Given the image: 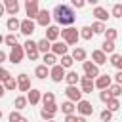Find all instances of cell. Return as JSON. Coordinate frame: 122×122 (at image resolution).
Wrapping results in <instances>:
<instances>
[{
	"label": "cell",
	"mask_w": 122,
	"mask_h": 122,
	"mask_svg": "<svg viewBox=\"0 0 122 122\" xmlns=\"http://www.w3.org/2000/svg\"><path fill=\"white\" fill-rule=\"evenodd\" d=\"M51 17L55 19L57 25H61L63 29L65 27H72L76 15H74V10L69 6V4H57L53 10H51Z\"/></svg>",
	"instance_id": "cell-1"
},
{
	"label": "cell",
	"mask_w": 122,
	"mask_h": 122,
	"mask_svg": "<svg viewBox=\"0 0 122 122\" xmlns=\"http://www.w3.org/2000/svg\"><path fill=\"white\" fill-rule=\"evenodd\" d=\"M59 36H61V40H63L67 46H74V48H76V44H78V40H80V32H78V29H74V27H65V29H61V30H59Z\"/></svg>",
	"instance_id": "cell-2"
},
{
	"label": "cell",
	"mask_w": 122,
	"mask_h": 122,
	"mask_svg": "<svg viewBox=\"0 0 122 122\" xmlns=\"http://www.w3.org/2000/svg\"><path fill=\"white\" fill-rule=\"evenodd\" d=\"M23 50H25V55L29 57V61H36V59L40 57V51H38V48H36V42L30 40V38L23 44Z\"/></svg>",
	"instance_id": "cell-3"
},
{
	"label": "cell",
	"mask_w": 122,
	"mask_h": 122,
	"mask_svg": "<svg viewBox=\"0 0 122 122\" xmlns=\"http://www.w3.org/2000/svg\"><path fill=\"white\" fill-rule=\"evenodd\" d=\"M38 11H40L38 0H27V2H25V13H27V19H30V21H36V17H38Z\"/></svg>",
	"instance_id": "cell-4"
},
{
	"label": "cell",
	"mask_w": 122,
	"mask_h": 122,
	"mask_svg": "<svg viewBox=\"0 0 122 122\" xmlns=\"http://www.w3.org/2000/svg\"><path fill=\"white\" fill-rule=\"evenodd\" d=\"M23 57H25V50H23L21 44H17L15 48H11L10 53H8V61L13 63V65H19V63L23 61Z\"/></svg>",
	"instance_id": "cell-5"
},
{
	"label": "cell",
	"mask_w": 122,
	"mask_h": 122,
	"mask_svg": "<svg viewBox=\"0 0 122 122\" xmlns=\"http://www.w3.org/2000/svg\"><path fill=\"white\" fill-rule=\"evenodd\" d=\"M65 95H67V101H72L74 105L78 103V101H82V92H80V88L78 86H67L65 88Z\"/></svg>",
	"instance_id": "cell-6"
},
{
	"label": "cell",
	"mask_w": 122,
	"mask_h": 122,
	"mask_svg": "<svg viewBox=\"0 0 122 122\" xmlns=\"http://www.w3.org/2000/svg\"><path fill=\"white\" fill-rule=\"evenodd\" d=\"M76 112H78V116H92L93 114V105L88 101V99H82V101H78L76 103Z\"/></svg>",
	"instance_id": "cell-7"
},
{
	"label": "cell",
	"mask_w": 122,
	"mask_h": 122,
	"mask_svg": "<svg viewBox=\"0 0 122 122\" xmlns=\"http://www.w3.org/2000/svg\"><path fill=\"white\" fill-rule=\"evenodd\" d=\"M82 69H84V74H86V76H90L92 80H95V78L101 74V72H99V67H97V65H93L92 61H84V63H82Z\"/></svg>",
	"instance_id": "cell-8"
},
{
	"label": "cell",
	"mask_w": 122,
	"mask_h": 122,
	"mask_svg": "<svg viewBox=\"0 0 122 122\" xmlns=\"http://www.w3.org/2000/svg\"><path fill=\"white\" fill-rule=\"evenodd\" d=\"M65 74H67V71H65L59 63H57L55 67H51V69H50V78H51L53 82H57V84H59L61 80H65Z\"/></svg>",
	"instance_id": "cell-9"
},
{
	"label": "cell",
	"mask_w": 122,
	"mask_h": 122,
	"mask_svg": "<svg viewBox=\"0 0 122 122\" xmlns=\"http://www.w3.org/2000/svg\"><path fill=\"white\" fill-rule=\"evenodd\" d=\"M92 15L95 17V21H99V23H105V21H109L111 19V13L103 8V6H95L93 8V11H92Z\"/></svg>",
	"instance_id": "cell-10"
},
{
	"label": "cell",
	"mask_w": 122,
	"mask_h": 122,
	"mask_svg": "<svg viewBox=\"0 0 122 122\" xmlns=\"http://www.w3.org/2000/svg\"><path fill=\"white\" fill-rule=\"evenodd\" d=\"M50 21H51V11L50 10H40L38 11V17H36V25H40V27H50Z\"/></svg>",
	"instance_id": "cell-11"
},
{
	"label": "cell",
	"mask_w": 122,
	"mask_h": 122,
	"mask_svg": "<svg viewBox=\"0 0 122 122\" xmlns=\"http://www.w3.org/2000/svg\"><path fill=\"white\" fill-rule=\"evenodd\" d=\"M93 84H95V88H97V90H101V92H103V90H109V86L112 84V78H111L109 74H99V76L93 80Z\"/></svg>",
	"instance_id": "cell-12"
},
{
	"label": "cell",
	"mask_w": 122,
	"mask_h": 122,
	"mask_svg": "<svg viewBox=\"0 0 122 122\" xmlns=\"http://www.w3.org/2000/svg\"><path fill=\"white\" fill-rule=\"evenodd\" d=\"M78 84H80V92H82V93H92V92L95 90L93 80H92L90 76H86V74L80 76V82H78Z\"/></svg>",
	"instance_id": "cell-13"
},
{
	"label": "cell",
	"mask_w": 122,
	"mask_h": 122,
	"mask_svg": "<svg viewBox=\"0 0 122 122\" xmlns=\"http://www.w3.org/2000/svg\"><path fill=\"white\" fill-rule=\"evenodd\" d=\"M50 51H51L55 57H59V55L63 57V55H67V51H69V46H67L63 40H61V42L57 40V42H53V44H51V50H50Z\"/></svg>",
	"instance_id": "cell-14"
},
{
	"label": "cell",
	"mask_w": 122,
	"mask_h": 122,
	"mask_svg": "<svg viewBox=\"0 0 122 122\" xmlns=\"http://www.w3.org/2000/svg\"><path fill=\"white\" fill-rule=\"evenodd\" d=\"M32 86H30V76L29 74H25V72H21L19 76H17V90L19 92H29Z\"/></svg>",
	"instance_id": "cell-15"
},
{
	"label": "cell",
	"mask_w": 122,
	"mask_h": 122,
	"mask_svg": "<svg viewBox=\"0 0 122 122\" xmlns=\"http://www.w3.org/2000/svg\"><path fill=\"white\" fill-rule=\"evenodd\" d=\"M34 29H36V23H34V21H30V19H23V21H21V25H19L21 34H25V36H30V34L34 32Z\"/></svg>",
	"instance_id": "cell-16"
},
{
	"label": "cell",
	"mask_w": 122,
	"mask_h": 122,
	"mask_svg": "<svg viewBox=\"0 0 122 122\" xmlns=\"http://www.w3.org/2000/svg\"><path fill=\"white\" fill-rule=\"evenodd\" d=\"M48 42H57V38H59V27L57 25H50L48 29H46V36H44Z\"/></svg>",
	"instance_id": "cell-17"
},
{
	"label": "cell",
	"mask_w": 122,
	"mask_h": 122,
	"mask_svg": "<svg viewBox=\"0 0 122 122\" xmlns=\"http://www.w3.org/2000/svg\"><path fill=\"white\" fill-rule=\"evenodd\" d=\"M40 99H42V92H40V90L30 88V90L27 92V101H29L30 105H38V103H40Z\"/></svg>",
	"instance_id": "cell-18"
},
{
	"label": "cell",
	"mask_w": 122,
	"mask_h": 122,
	"mask_svg": "<svg viewBox=\"0 0 122 122\" xmlns=\"http://www.w3.org/2000/svg\"><path fill=\"white\" fill-rule=\"evenodd\" d=\"M4 8H6V13H10L11 17H15L17 11H19V2L17 0H6L4 2Z\"/></svg>",
	"instance_id": "cell-19"
},
{
	"label": "cell",
	"mask_w": 122,
	"mask_h": 122,
	"mask_svg": "<svg viewBox=\"0 0 122 122\" xmlns=\"http://www.w3.org/2000/svg\"><path fill=\"white\" fill-rule=\"evenodd\" d=\"M92 63L97 65V67H99V65H105V63H107V55H105L101 50H93V51H92Z\"/></svg>",
	"instance_id": "cell-20"
},
{
	"label": "cell",
	"mask_w": 122,
	"mask_h": 122,
	"mask_svg": "<svg viewBox=\"0 0 122 122\" xmlns=\"http://www.w3.org/2000/svg\"><path fill=\"white\" fill-rule=\"evenodd\" d=\"M71 57L74 59V61H86V57H88V51L84 50V48H80V46H76L74 50H72V53H71Z\"/></svg>",
	"instance_id": "cell-21"
},
{
	"label": "cell",
	"mask_w": 122,
	"mask_h": 122,
	"mask_svg": "<svg viewBox=\"0 0 122 122\" xmlns=\"http://www.w3.org/2000/svg\"><path fill=\"white\" fill-rule=\"evenodd\" d=\"M65 82H67V86H76V84L80 82L78 72H76V71H67V74H65Z\"/></svg>",
	"instance_id": "cell-22"
},
{
	"label": "cell",
	"mask_w": 122,
	"mask_h": 122,
	"mask_svg": "<svg viewBox=\"0 0 122 122\" xmlns=\"http://www.w3.org/2000/svg\"><path fill=\"white\" fill-rule=\"evenodd\" d=\"M36 48H38V51H40L42 55H46V53H50V50H51V42H48L46 38H40V40L36 42Z\"/></svg>",
	"instance_id": "cell-23"
},
{
	"label": "cell",
	"mask_w": 122,
	"mask_h": 122,
	"mask_svg": "<svg viewBox=\"0 0 122 122\" xmlns=\"http://www.w3.org/2000/svg\"><path fill=\"white\" fill-rule=\"evenodd\" d=\"M34 76H36L38 80H46V78L50 76V69H48L46 65H38V67L34 69Z\"/></svg>",
	"instance_id": "cell-24"
},
{
	"label": "cell",
	"mask_w": 122,
	"mask_h": 122,
	"mask_svg": "<svg viewBox=\"0 0 122 122\" xmlns=\"http://www.w3.org/2000/svg\"><path fill=\"white\" fill-rule=\"evenodd\" d=\"M61 112H63L65 116L74 114V112H76V105H74L72 101H63V103H61Z\"/></svg>",
	"instance_id": "cell-25"
},
{
	"label": "cell",
	"mask_w": 122,
	"mask_h": 122,
	"mask_svg": "<svg viewBox=\"0 0 122 122\" xmlns=\"http://www.w3.org/2000/svg\"><path fill=\"white\" fill-rule=\"evenodd\" d=\"M42 61H44L42 65H46L48 69H51V67H55V65H57V57H55L51 51H50V53H46V55H42Z\"/></svg>",
	"instance_id": "cell-26"
},
{
	"label": "cell",
	"mask_w": 122,
	"mask_h": 122,
	"mask_svg": "<svg viewBox=\"0 0 122 122\" xmlns=\"http://www.w3.org/2000/svg\"><path fill=\"white\" fill-rule=\"evenodd\" d=\"M19 25H21V21L17 17H10L6 21V27H8V30H11V34H15V30H19Z\"/></svg>",
	"instance_id": "cell-27"
},
{
	"label": "cell",
	"mask_w": 122,
	"mask_h": 122,
	"mask_svg": "<svg viewBox=\"0 0 122 122\" xmlns=\"http://www.w3.org/2000/svg\"><path fill=\"white\" fill-rule=\"evenodd\" d=\"M40 101H42V105H44V107H50V105H53V103H55V95H53L51 92H44Z\"/></svg>",
	"instance_id": "cell-28"
},
{
	"label": "cell",
	"mask_w": 122,
	"mask_h": 122,
	"mask_svg": "<svg viewBox=\"0 0 122 122\" xmlns=\"http://www.w3.org/2000/svg\"><path fill=\"white\" fill-rule=\"evenodd\" d=\"M27 95H17L15 99H13V107H15V111H21V109H25L27 107Z\"/></svg>",
	"instance_id": "cell-29"
},
{
	"label": "cell",
	"mask_w": 122,
	"mask_h": 122,
	"mask_svg": "<svg viewBox=\"0 0 122 122\" xmlns=\"http://www.w3.org/2000/svg\"><path fill=\"white\" fill-rule=\"evenodd\" d=\"M78 32H80V38H84V40H92V38H93V30H92V27H90V25H86V27L78 29Z\"/></svg>",
	"instance_id": "cell-30"
},
{
	"label": "cell",
	"mask_w": 122,
	"mask_h": 122,
	"mask_svg": "<svg viewBox=\"0 0 122 122\" xmlns=\"http://www.w3.org/2000/svg\"><path fill=\"white\" fill-rule=\"evenodd\" d=\"M107 111H111V112H116L118 109H120V99H116V97H111L107 103Z\"/></svg>",
	"instance_id": "cell-31"
},
{
	"label": "cell",
	"mask_w": 122,
	"mask_h": 122,
	"mask_svg": "<svg viewBox=\"0 0 122 122\" xmlns=\"http://www.w3.org/2000/svg\"><path fill=\"white\" fill-rule=\"evenodd\" d=\"M99 50H101L105 55H107V53H111V55H112V53H114V42L103 40V44H101V48H99Z\"/></svg>",
	"instance_id": "cell-32"
},
{
	"label": "cell",
	"mask_w": 122,
	"mask_h": 122,
	"mask_svg": "<svg viewBox=\"0 0 122 122\" xmlns=\"http://www.w3.org/2000/svg\"><path fill=\"white\" fill-rule=\"evenodd\" d=\"M111 65H112L116 71H122V55H120V53H112V55H111Z\"/></svg>",
	"instance_id": "cell-33"
},
{
	"label": "cell",
	"mask_w": 122,
	"mask_h": 122,
	"mask_svg": "<svg viewBox=\"0 0 122 122\" xmlns=\"http://www.w3.org/2000/svg\"><path fill=\"white\" fill-rule=\"evenodd\" d=\"M59 61H61L59 65H61V67H63L65 71H67V69H71V67H72V63H74V59H72V57H71L69 53H67V55H63V57H61Z\"/></svg>",
	"instance_id": "cell-34"
},
{
	"label": "cell",
	"mask_w": 122,
	"mask_h": 122,
	"mask_svg": "<svg viewBox=\"0 0 122 122\" xmlns=\"http://www.w3.org/2000/svg\"><path fill=\"white\" fill-rule=\"evenodd\" d=\"M4 88H6V92H13V90L17 88V78H15V76H10V78L4 82Z\"/></svg>",
	"instance_id": "cell-35"
},
{
	"label": "cell",
	"mask_w": 122,
	"mask_h": 122,
	"mask_svg": "<svg viewBox=\"0 0 122 122\" xmlns=\"http://www.w3.org/2000/svg\"><path fill=\"white\" fill-rule=\"evenodd\" d=\"M109 93H111V97H120L122 95V86H118V84H111L109 86Z\"/></svg>",
	"instance_id": "cell-36"
},
{
	"label": "cell",
	"mask_w": 122,
	"mask_h": 122,
	"mask_svg": "<svg viewBox=\"0 0 122 122\" xmlns=\"http://www.w3.org/2000/svg\"><path fill=\"white\" fill-rule=\"evenodd\" d=\"M92 30H93V34H103V32L107 30V27H105V23L93 21V25H92Z\"/></svg>",
	"instance_id": "cell-37"
},
{
	"label": "cell",
	"mask_w": 122,
	"mask_h": 122,
	"mask_svg": "<svg viewBox=\"0 0 122 122\" xmlns=\"http://www.w3.org/2000/svg\"><path fill=\"white\" fill-rule=\"evenodd\" d=\"M103 34H105V40L114 42V40H116V36H118V29H107Z\"/></svg>",
	"instance_id": "cell-38"
},
{
	"label": "cell",
	"mask_w": 122,
	"mask_h": 122,
	"mask_svg": "<svg viewBox=\"0 0 122 122\" xmlns=\"http://www.w3.org/2000/svg\"><path fill=\"white\" fill-rule=\"evenodd\" d=\"M4 42H6L10 48H15V46L19 44V42H17V36H15V34H11V32H10L8 36H4Z\"/></svg>",
	"instance_id": "cell-39"
},
{
	"label": "cell",
	"mask_w": 122,
	"mask_h": 122,
	"mask_svg": "<svg viewBox=\"0 0 122 122\" xmlns=\"http://www.w3.org/2000/svg\"><path fill=\"white\" fill-rule=\"evenodd\" d=\"M111 17L122 19V4H114V6H112V10H111Z\"/></svg>",
	"instance_id": "cell-40"
},
{
	"label": "cell",
	"mask_w": 122,
	"mask_h": 122,
	"mask_svg": "<svg viewBox=\"0 0 122 122\" xmlns=\"http://www.w3.org/2000/svg\"><path fill=\"white\" fill-rule=\"evenodd\" d=\"M55 114H57V112H53V111H48V109H42V111H40V116H42L46 122H48V120H53V116H55Z\"/></svg>",
	"instance_id": "cell-41"
},
{
	"label": "cell",
	"mask_w": 122,
	"mask_h": 122,
	"mask_svg": "<svg viewBox=\"0 0 122 122\" xmlns=\"http://www.w3.org/2000/svg\"><path fill=\"white\" fill-rule=\"evenodd\" d=\"M99 118H101V122H111V120H112V112L107 111V109H103V111L99 112Z\"/></svg>",
	"instance_id": "cell-42"
},
{
	"label": "cell",
	"mask_w": 122,
	"mask_h": 122,
	"mask_svg": "<svg viewBox=\"0 0 122 122\" xmlns=\"http://www.w3.org/2000/svg\"><path fill=\"white\" fill-rule=\"evenodd\" d=\"M21 118H23V116H21V112H19V111H11V112H10V116H8V120H10V122H19Z\"/></svg>",
	"instance_id": "cell-43"
},
{
	"label": "cell",
	"mask_w": 122,
	"mask_h": 122,
	"mask_svg": "<svg viewBox=\"0 0 122 122\" xmlns=\"http://www.w3.org/2000/svg\"><path fill=\"white\" fill-rule=\"evenodd\" d=\"M10 76H11V74H10V71H8V69H4V67L0 65V82L4 84V82L10 78Z\"/></svg>",
	"instance_id": "cell-44"
},
{
	"label": "cell",
	"mask_w": 122,
	"mask_h": 122,
	"mask_svg": "<svg viewBox=\"0 0 122 122\" xmlns=\"http://www.w3.org/2000/svg\"><path fill=\"white\" fill-rule=\"evenodd\" d=\"M84 6H86V2H84V0H72V2H71V8H72V10H74V8H76V10H80V8H84Z\"/></svg>",
	"instance_id": "cell-45"
},
{
	"label": "cell",
	"mask_w": 122,
	"mask_h": 122,
	"mask_svg": "<svg viewBox=\"0 0 122 122\" xmlns=\"http://www.w3.org/2000/svg\"><path fill=\"white\" fill-rule=\"evenodd\" d=\"M99 99H101L103 103H107V101L111 99V93H109V90H103V92H99Z\"/></svg>",
	"instance_id": "cell-46"
},
{
	"label": "cell",
	"mask_w": 122,
	"mask_h": 122,
	"mask_svg": "<svg viewBox=\"0 0 122 122\" xmlns=\"http://www.w3.org/2000/svg\"><path fill=\"white\" fill-rule=\"evenodd\" d=\"M114 84H118V86H122V71H118V72L114 74Z\"/></svg>",
	"instance_id": "cell-47"
},
{
	"label": "cell",
	"mask_w": 122,
	"mask_h": 122,
	"mask_svg": "<svg viewBox=\"0 0 122 122\" xmlns=\"http://www.w3.org/2000/svg\"><path fill=\"white\" fill-rule=\"evenodd\" d=\"M76 114H69V116H65V122H76Z\"/></svg>",
	"instance_id": "cell-48"
},
{
	"label": "cell",
	"mask_w": 122,
	"mask_h": 122,
	"mask_svg": "<svg viewBox=\"0 0 122 122\" xmlns=\"http://www.w3.org/2000/svg\"><path fill=\"white\" fill-rule=\"evenodd\" d=\"M6 59H8V53H6V51H2V50H0V65H2V63H4V61H6Z\"/></svg>",
	"instance_id": "cell-49"
},
{
	"label": "cell",
	"mask_w": 122,
	"mask_h": 122,
	"mask_svg": "<svg viewBox=\"0 0 122 122\" xmlns=\"http://www.w3.org/2000/svg\"><path fill=\"white\" fill-rule=\"evenodd\" d=\"M4 93H6V88H4V84L0 82V97H4Z\"/></svg>",
	"instance_id": "cell-50"
},
{
	"label": "cell",
	"mask_w": 122,
	"mask_h": 122,
	"mask_svg": "<svg viewBox=\"0 0 122 122\" xmlns=\"http://www.w3.org/2000/svg\"><path fill=\"white\" fill-rule=\"evenodd\" d=\"M4 13H6V8H4V4H2V2H0V17H2V15H4Z\"/></svg>",
	"instance_id": "cell-51"
},
{
	"label": "cell",
	"mask_w": 122,
	"mask_h": 122,
	"mask_svg": "<svg viewBox=\"0 0 122 122\" xmlns=\"http://www.w3.org/2000/svg\"><path fill=\"white\" fill-rule=\"evenodd\" d=\"M0 44H4V36L2 34H0Z\"/></svg>",
	"instance_id": "cell-52"
},
{
	"label": "cell",
	"mask_w": 122,
	"mask_h": 122,
	"mask_svg": "<svg viewBox=\"0 0 122 122\" xmlns=\"http://www.w3.org/2000/svg\"><path fill=\"white\" fill-rule=\"evenodd\" d=\"M2 116H4V112H2V109H0V120H2Z\"/></svg>",
	"instance_id": "cell-53"
},
{
	"label": "cell",
	"mask_w": 122,
	"mask_h": 122,
	"mask_svg": "<svg viewBox=\"0 0 122 122\" xmlns=\"http://www.w3.org/2000/svg\"><path fill=\"white\" fill-rule=\"evenodd\" d=\"M48 122H55V120H48Z\"/></svg>",
	"instance_id": "cell-54"
}]
</instances>
